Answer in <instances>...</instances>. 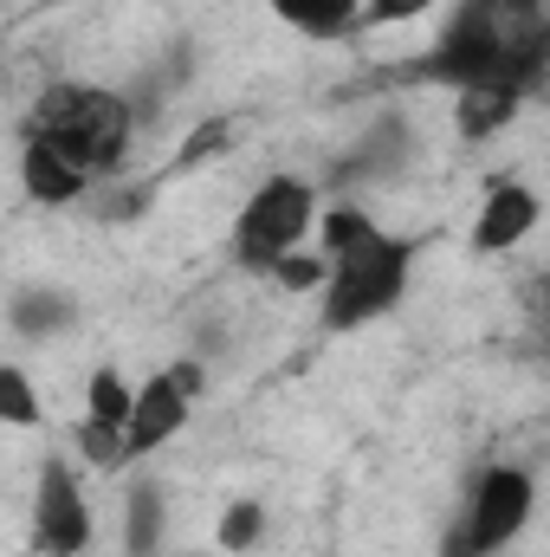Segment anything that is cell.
Returning <instances> with one entry per match:
<instances>
[{"instance_id":"11","label":"cell","mask_w":550,"mask_h":557,"mask_svg":"<svg viewBox=\"0 0 550 557\" xmlns=\"http://www.w3.org/2000/svg\"><path fill=\"white\" fill-rule=\"evenodd\" d=\"M409 162V131L396 124V117H383V124H370L357 149L343 156V175H370V182H383V175H396Z\"/></svg>"},{"instance_id":"16","label":"cell","mask_w":550,"mask_h":557,"mask_svg":"<svg viewBox=\"0 0 550 557\" xmlns=\"http://www.w3.org/2000/svg\"><path fill=\"white\" fill-rule=\"evenodd\" d=\"M221 552H253L260 539H266V506L260 499H234L227 512H221Z\"/></svg>"},{"instance_id":"6","label":"cell","mask_w":550,"mask_h":557,"mask_svg":"<svg viewBox=\"0 0 550 557\" xmlns=\"http://www.w3.org/2000/svg\"><path fill=\"white\" fill-rule=\"evenodd\" d=\"M201 389H208V370H201L195 357H182V363H168L162 376H149V383L137 389L130 428H124V447H130V460L155 454V447H168V441L188 428V409L201 403Z\"/></svg>"},{"instance_id":"2","label":"cell","mask_w":550,"mask_h":557,"mask_svg":"<svg viewBox=\"0 0 550 557\" xmlns=\"http://www.w3.org/2000/svg\"><path fill=\"white\" fill-rule=\"evenodd\" d=\"M324 324L330 331H363L376 324L383 311L402 305L414 273V240L402 234H383L363 208H330L324 214Z\"/></svg>"},{"instance_id":"3","label":"cell","mask_w":550,"mask_h":557,"mask_svg":"<svg viewBox=\"0 0 550 557\" xmlns=\"http://www.w3.org/2000/svg\"><path fill=\"white\" fill-rule=\"evenodd\" d=\"M26 131L59 143L91 175H111L124 162L130 137H137V104L124 91H104V85H46L33 117H26Z\"/></svg>"},{"instance_id":"22","label":"cell","mask_w":550,"mask_h":557,"mask_svg":"<svg viewBox=\"0 0 550 557\" xmlns=\"http://www.w3.org/2000/svg\"><path fill=\"white\" fill-rule=\"evenodd\" d=\"M46 7H85V0H46Z\"/></svg>"},{"instance_id":"18","label":"cell","mask_w":550,"mask_h":557,"mask_svg":"<svg viewBox=\"0 0 550 557\" xmlns=\"http://www.w3.org/2000/svg\"><path fill=\"white\" fill-rule=\"evenodd\" d=\"M78 447H85V460H91V467H124V460H130V447H124V428H117V421H91V416H85Z\"/></svg>"},{"instance_id":"7","label":"cell","mask_w":550,"mask_h":557,"mask_svg":"<svg viewBox=\"0 0 550 557\" xmlns=\"http://www.w3.org/2000/svg\"><path fill=\"white\" fill-rule=\"evenodd\" d=\"M91 545V506L72 467L46 460L39 467V493H33V552L39 557H78Z\"/></svg>"},{"instance_id":"8","label":"cell","mask_w":550,"mask_h":557,"mask_svg":"<svg viewBox=\"0 0 550 557\" xmlns=\"http://www.w3.org/2000/svg\"><path fill=\"white\" fill-rule=\"evenodd\" d=\"M545 221V201L525 188V182H499L486 201H479V221H473V247L479 253H512L532 240V227Z\"/></svg>"},{"instance_id":"1","label":"cell","mask_w":550,"mask_h":557,"mask_svg":"<svg viewBox=\"0 0 550 557\" xmlns=\"http://www.w3.org/2000/svg\"><path fill=\"white\" fill-rule=\"evenodd\" d=\"M550 72V0H453L440 39L402 65L414 85L447 91H532Z\"/></svg>"},{"instance_id":"19","label":"cell","mask_w":550,"mask_h":557,"mask_svg":"<svg viewBox=\"0 0 550 557\" xmlns=\"http://www.w3.org/2000/svg\"><path fill=\"white\" fill-rule=\"evenodd\" d=\"M273 278L285 285V292H311V285L324 292V278H330V260H324V253H285V260L273 267Z\"/></svg>"},{"instance_id":"10","label":"cell","mask_w":550,"mask_h":557,"mask_svg":"<svg viewBox=\"0 0 550 557\" xmlns=\"http://www.w3.org/2000/svg\"><path fill=\"white\" fill-rule=\"evenodd\" d=\"M72 318H78V305H72L65 292H52V285H20L13 305H7V324H13V337H26V344L65 337Z\"/></svg>"},{"instance_id":"12","label":"cell","mask_w":550,"mask_h":557,"mask_svg":"<svg viewBox=\"0 0 550 557\" xmlns=\"http://www.w3.org/2000/svg\"><path fill=\"white\" fill-rule=\"evenodd\" d=\"M291 33H311V39H337L363 20V0H266Z\"/></svg>"},{"instance_id":"13","label":"cell","mask_w":550,"mask_h":557,"mask_svg":"<svg viewBox=\"0 0 550 557\" xmlns=\"http://www.w3.org/2000/svg\"><path fill=\"white\" fill-rule=\"evenodd\" d=\"M512 111H518V91H492V85L453 91V124H460V137H492V131H505Z\"/></svg>"},{"instance_id":"9","label":"cell","mask_w":550,"mask_h":557,"mask_svg":"<svg viewBox=\"0 0 550 557\" xmlns=\"http://www.w3.org/2000/svg\"><path fill=\"white\" fill-rule=\"evenodd\" d=\"M20 182H26V195H33V201L65 208V201H78V195L91 188V169H85V162H72L59 143L20 131Z\"/></svg>"},{"instance_id":"4","label":"cell","mask_w":550,"mask_h":557,"mask_svg":"<svg viewBox=\"0 0 550 557\" xmlns=\"http://www.w3.org/2000/svg\"><path fill=\"white\" fill-rule=\"evenodd\" d=\"M311 221H317L311 182H298V175H266V182L247 195V208L234 214V260H240L247 273H273L285 253L304 247Z\"/></svg>"},{"instance_id":"14","label":"cell","mask_w":550,"mask_h":557,"mask_svg":"<svg viewBox=\"0 0 550 557\" xmlns=\"http://www.w3.org/2000/svg\"><path fill=\"white\" fill-rule=\"evenodd\" d=\"M162 525H168L162 493H155L149 480H137V486H130V512H124V552H130V557H155V545H162Z\"/></svg>"},{"instance_id":"5","label":"cell","mask_w":550,"mask_h":557,"mask_svg":"<svg viewBox=\"0 0 550 557\" xmlns=\"http://www.w3.org/2000/svg\"><path fill=\"white\" fill-rule=\"evenodd\" d=\"M532 506H538V486L525 467H486L466 486V506L447 532V557H499L532 525Z\"/></svg>"},{"instance_id":"21","label":"cell","mask_w":550,"mask_h":557,"mask_svg":"<svg viewBox=\"0 0 550 557\" xmlns=\"http://www.w3.org/2000/svg\"><path fill=\"white\" fill-rule=\"evenodd\" d=\"M434 0H363V26H402V20H421Z\"/></svg>"},{"instance_id":"20","label":"cell","mask_w":550,"mask_h":557,"mask_svg":"<svg viewBox=\"0 0 550 557\" xmlns=\"http://www.w3.org/2000/svg\"><path fill=\"white\" fill-rule=\"evenodd\" d=\"M227 137H234V131H227V117H214V124H201L195 137H188L182 149H175V169H195V162H208V156H221V149H227Z\"/></svg>"},{"instance_id":"15","label":"cell","mask_w":550,"mask_h":557,"mask_svg":"<svg viewBox=\"0 0 550 557\" xmlns=\"http://www.w3.org/2000/svg\"><path fill=\"white\" fill-rule=\"evenodd\" d=\"M130 409H137V389H130L117 370H91V383H85V416L130 428Z\"/></svg>"},{"instance_id":"17","label":"cell","mask_w":550,"mask_h":557,"mask_svg":"<svg viewBox=\"0 0 550 557\" xmlns=\"http://www.w3.org/2000/svg\"><path fill=\"white\" fill-rule=\"evenodd\" d=\"M0 421H13V428H33V421H39L33 376H26L20 363H7V370H0Z\"/></svg>"}]
</instances>
